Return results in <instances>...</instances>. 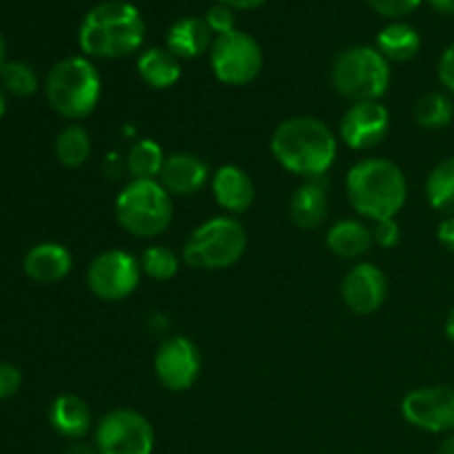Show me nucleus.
Instances as JSON below:
<instances>
[{
	"label": "nucleus",
	"mask_w": 454,
	"mask_h": 454,
	"mask_svg": "<svg viewBox=\"0 0 454 454\" xmlns=\"http://www.w3.org/2000/svg\"><path fill=\"white\" fill-rule=\"evenodd\" d=\"M270 153L279 167L304 180H322L337 158V137L324 120L295 115L270 136Z\"/></svg>",
	"instance_id": "nucleus-1"
},
{
	"label": "nucleus",
	"mask_w": 454,
	"mask_h": 454,
	"mask_svg": "<svg viewBox=\"0 0 454 454\" xmlns=\"http://www.w3.org/2000/svg\"><path fill=\"white\" fill-rule=\"evenodd\" d=\"M146 22L140 9L129 0H105L84 13L78 44L87 58L115 60L140 51Z\"/></svg>",
	"instance_id": "nucleus-2"
},
{
	"label": "nucleus",
	"mask_w": 454,
	"mask_h": 454,
	"mask_svg": "<svg viewBox=\"0 0 454 454\" xmlns=\"http://www.w3.org/2000/svg\"><path fill=\"white\" fill-rule=\"evenodd\" d=\"M346 193L355 211L366 220H393L408 200V182L390 160L366 158L346 176Z\"/></svg>",
	"instance_id": "nucleus-3"
},
{
	"label": "nucleus",
	"mask_w": 454,
	"mask_h": 454,
	"mask_svg": "<svg viewBox=\"0 0 454 454\" xmlns=\"http://www.w3.org/2000/svg\"><path fill=\"white\" fill-rule=\"evenodd\" d=\"M102 80L87 56H69L51 67L44 80L49 106L67 120H84L100 102Z\"/></svg>",
	"instance_id": "nucleus-4"
},
{
	"label": "nucleus",
	"mask_w": 454,
	"mask_h": 454,
	"mask_svg": "<svg viewBox=\"0 0 454 454\" xmlns=\"http://www.w3.org/2000/svg\"><path fill=\"white\" fill-rule=\"evenodd\" d=\"M114 208L118 224L133 238H158L173 222V198L158 180H131Z\"/></svg>",
	"instance_id": "nucleus-5"
},
{
	"label": "nucleus",
	"mask_w": 454,
	"mask_h": 454,
	"mask_svg": "<svg viewBox=\"0 0 454 454\" xmlns=\"http://www.w3.org/2000/svg\"><path fill=\"white\" fill-rule=\"evenodd\" d=\"M331 80L335 91L353 105L380 100L390 87V62L377 47L355 44L335 58Z\"/></svg>",
	"instance_id": "nucleus-6"
},
{
	"label": "nucleus",
	"mask_w": 454,
	"mask_h": 454,
	"mask_svg": "<svg viewBox=\"0 0 454 454\" xmlns=\"http://www.w3.org/2000/svg\"><path fill=\"white\" fill-rule=\"evenodd\" d=\"M247 253V231L233 215H217L202 222L186 239L182 257L200 270H224Z\"/></svg>",
	"instance_id": "nucleus-7"
},
{
	"label": "nucleus",
	"mask_w": 454,
	"mask_h": 454,
	"mask_svg": "<svg viewBox=\"0 0 454 454\" xmlns=\"http://www.w3.org/2000/svg\"><path fill=\"white\" fill-rule=\"evenodd\" d=\"M208 60L213 74L222 84L244 87L260 75L264 67V51L251 34L235 29L231 34L215 35Z\"/></svg>",
	"instance_id": "nucleus-8"
},
{
	"label": "nucleus",
	"mask_w": 454,
	"mask_h": 454,
	"mask_svg": "<svg viewBox=\"0 0 454 454\" xmlns=\"http://www.w3.org/2000/svg\"><path fill=\"white\" fill-rule=\"evenodd\" d=\"M96 448L100 454H153V426L133 408H115L98 421Z\"/></svg>",
	"instance_id": "nucleus-9"
},
{
	"label": "nucleus",
	"mask_w": 454,
	"mask_h": 454,
	"mask_svg": "<svg viewBox=\"0 0 454 454\" xmlns=\"http://www.w3.org/2000/svg\"><path fill=\"white\" fill-rule=\"evenodd\" d=\"M140 275V260L127 251L111 248L91 260L87 269V286L98 300L120 301L136 293Z\"/></svg>",
	"instance_id": "nucleus-10"
},
{
	"label": "nucleus",
	"mask_w": 454,
	"mask_h": 454,
	"mask_svg": "<svg viewBox=\"0 0 454 454\" xmlns=\"http://www.w3.org/2000/svg\"><path fill=\"white\" fill-rule=\"evenodd\" d=\"M402 415L415 428L434 434L454 433V388L426 386L408 393L402 402Z\"/></svg>",
	"instance_id": "nucleus-11"
},
{
	"label": "nucleus",
	"mask_w": 454,
	"mask_h": 454,
	"mask_svg": "<svg viewBox=\"0 0 454 454\" xmlns=\"http://www.w3.org/2000/svg\"><path fill=\"white\" fill-rule=\"evenodd\" d=\"M155 377L171 393H184L198 381L202 371L200 350L189 337L173 335L160 344L153 359Z\"/></svg>",
	"instance_id": "nucleus-12"
},
{
	"label": "nucleus",
	"mask_w": 454,
	"mask_h": 454,
	"mask_svg": "<svg viewBox=\"0 0 454 454\" xmlns=\"http://www.w3.org/2000/svg\"><path fill=\"white\" fill-rule=\"evenodd\" d=\"M390 131V114L380 100L355 102L340 120V140L353 151L381 145Z\"/></svg>",
	"instance_id": "nucleus-13"
},
{
	"label": "nucleus",
	"mask_w": 454,
	"mask_h": 454,
	"mask_svg": "<svg viewBox=\"0 0 454 454\" xmlns=\"http://www.w3.org/2000/svg\"><path fill=\"white\" fill-rule=\"evenodd\" d=\"M388 295V279L380 266L359 262L341 279V300L355 315H371L381 309Z\"/></svg>",
	"instance_id": "nucleus-14"
},
{
	"label": "nucleus",
	"mask_w": 454,
	"mask_h": 454,
	"mask_svg": "<svg viewBox=\"0 0 454 454\" xmlns=\"http://www.w3.org/2000/svg\"><path fill=\"white\" fill-rule=\"evenodd\" d=\"M158 182L171 198H189L204 189L208 182V167L193 153L167 155Z\"/></svg>",
	"instance_id": "nucleus-15"
},
{
	"label": "nucleus",
	"mask_w": 454,
	"mask_h": 454,
	"mask_svg": "<svg viewBox=\"0 0 454 454\" xmlns=\"http://www.w3.org/2000/svg\"><path fill=\"white\" fill-rule=\"evenodd\" d=\"M211 191L217 207H222L231 215L247 213L255 200V184L251 176L235 164H224L213 173Z\"/></svg>",
	"instance_id": "nucleus-16"
},
{
	"label": "nucleus",
	"mask_w": 454,
	"mask_h": 454,
	"mask_svg": "<svg viewBox=\"0 0 454 454\" xmlns=\"http://www.w3.org/2000/svg\"><path fill=\"white\" fill-rule=\"evenodd\" d=\"M74 257L69 248L58 242H40L25 255L22 269L31 282L56 284L69 275Z\"/></svg>",
	"instance_id": "nucleus-17"
},
{
	"label": "nucleus",
	"mask_w": 454,
	"mask_h": 454,
	"mask_svg": "<svg viewBox=\"0 0 454 454\" xmlns=\"http://www.w3.org/2000/svg\"><path fill=\"white\" fill-rule=\"evenodd\" d=\"M213 40L215 35L208 29L207 20L198 16L180 18L167 31V49L180 60H191L211 51Z\"/></svg>",
	"instance_id": "nucleus-18"
},
{
	"label": "nucleus",
	"mask_w": 454,
	"mask_h": 454,
	"mask_svg": "<svg viewBox=\"0 0 454 454\" xmlns=\"http://www.w3.org/2000/svg\"><path fill=\"white\" fill-rule=\"evenodd\" d=\"M288 213L297 229L313 231L324 224L328 215V193L322 180H306L293 193Z\"/></svg>",
	"instance_id": "nucleus-19"
},
{
	"label": "nucleus",
	"mask_w": 454,
	"mask_h": 454,
	"mask_svg": "<svg viewBox=\"0 0 454 454\" xmlns=\"http://www.w3.org/2000/svg\"><path fill=\"white\" fill-rule=\"evenodd\" d=\"M49 424L62 437L80 442L91 428L89 403L78 395H60L53 399L51 408H49Z\"/></svg>",
	"instance_id": "nucleus-20"
},
{
	"label": "nucleus",
	"mask_w": 454,
	"mask_h": 454,
	"mask_svg": "<svg viewBox=\"0 0 454 454\" xmlns=\"http://www.w3.org/2000/svg\"><path fill=\"white\" fill-rule=\"evenodd\" d=\"M137 74L146 87L160 89V91L171 89L182 75L180 58L173 56L167 47L145 49L137 58Z\"/></svg>",
	"instance_id": "nucleus-21"
},
{
	"label": "nucleus",
	"mask_w": 454,
	"mask_h": 454,
	"mask_svg": "<svg viewBox=\"0 0 454 454\" xmlns=\"http://www.w3.org/2000/svg\"><path fill=\"white\" fill-rule=\"evenodd\" d=\"M328 251L344 260H357L366 255L372 247V233L364 222L340 220L326 233Z\"/></svg>",
	"instance_id": "nucleus-22"
},
{
	"label": "nucleus",
	"mask_w": 454,
	"mask_h": 454,
	"mask_svg": "<svg viewBox=\"0 0 454 454\" xmlns=\"http://www.w3.org/2000/svg\"><path fill=\"white\" fill-rule=\"evenodd\" d=\"M421 35L412 25L393 20L377 34V51L388 62H408L419 53Z\"/></svg>",
	"instance_id": "nucleus-23"
},
{
	"label": "nucleus",
	"mask_w": 454,
	"mask_h": 454,
	"mask_svg": "<svg viewBox=\"0 0 454 454\" xmlns=\"http://www.w3.org/2000/svg\"><path fill=\"white\" fill-rule=\"evenodd\" d=\"M428 204L443 217L454 215V155L442 160L426 177Z\"/></svg>",
	"instance_id": "nucleus-24"
},
{
	"label": "nucleus",
	"mask_w": 454,
	"mask_h": 454,
	"mask_svg": "<svg viewBox=\"0 0 454 454\" xmlns=\"http://www.w3.org/2000/svg\"><path fill=\"white\" fill-rule=\"evenodd\" d=\"M56 158L62 167L67 168H78L91 155V136L82 124H67L56 137Z\"/></svg>",
	"instance_id": "nucleus-25"
},
{
	"label": "nucleus",
	"mask_w": 454,
	"mask_h": 454,
	"mask_svg": "<svg viewBox=\"0 0 454 454\" xmlns=\"http://www.w3.org/2000/svg\"><path fill=\"white\" fill-rule=\"evenodd\" d=\"M164 160H167V155H164L162 146L145 137V140H137L129 149L127 171L131 173L133 180H158L160 171L164 167Z\"/></svg>",
	"instance_id": "nucleus-26"
},
{
	"label": "nucleus",
	"mask_w": 454,
	"mask_h": 454,
	"mask_svg": "<svg viewBox=\"0 0 454 454\" xmlns=\"http://www.w3.org/2000/svg\"><path fill=\"white\" fill-rule=\"evenodd\" d=\"M454 118V102L450 96L442 91H430L417 100L415 120L419 127L437 131V129L448 127Z\"/></svg>",
	"instance_id": "nucleus-27"
},
{
	"label": "nucleus",
	"mask_w": 454,
	"mask_h": 454,
	"mask_svg": "<svg viewBox=\"0 0 454 454\" xmlns=\"http://www.w3.org/2000/svg\"><path fill=\"white\" fill-rule=\"evenodd\" d=\"M140 269L155 282H168L180 270V257L168 247H149L140 255Z\"/></svg>",
	"instance_id": "nucleus-28"
},
{
	"label": "nucleus",
	"mask_w": 454,
	"mask_h": 454,
	"mask_svg": "<svg viewBox=\"0 0 454 454\" xmlns=\"http://www.w3.org/2000/svg\"><path fill=\"white\" fill-rule=\"evenodd\" d=\"M0 84H3V91L12 96L29 98L38 91V74L27 62L9 60L0 71Z\"/></svg>",
	"instance_id": "nucleus-29"
},
{
	"label": "nucleus",
	"mask_w": 454,
	"mask_h": 454,
	"mask_svg": "<svg viewBox=\"0 0 454 454\" xmlns=\"http://www.w3.org/2000/svg\"><path fill=\"white\" fill-rule=\"evenodd\" d=\"M204 20H207L208 29L213 31V35L231 34V31H235V9L215 3L213 7L207 9Z\"/></svg>",
	"instance_id": "nucleus-30"
},
{
	"label": "nucleus",
	"mask_w": 454,
	"mask_h": 454,
	"mask_svg": "<svg viewBox=\"0 0 454 454\" xmlns=\"http://www.w3.org/2000/svg\"><path fill=\"white\" fill-rule=\"evenodd\" d=\"M366 3L380 16L390 18V20H402L403 16L415 12L424 0H366Z\"/></svg>",
	"instance_id": "nucleus-31"
},
{
	"label": "nucleus",
	"mask_w": 454,
	"mask_h": 454,
	"mask_svg": "<svg viewBox=\"0 0 454 454\" xmlns=\"http://www.w3.org/2000/svg\"><path fill=\"white\" fill-rule=\"evenodd\" d=\"M372 244L381 248H395L402 239V229H399V222L395 220H380L372 222Z\"/></svg>",
	"instance_id": "nucleus-32"
},
{
	"label": "nucleus",
	"mask_w": 454,
	"mask_h": 454,
	"mask_svg": "<svg viewBox=\"0 0 454 454\" xmlns=\"http://www.w3.org/2000/svg\"><path fill=\"white\" fill-rule=\"evenodd\" d=\"M22 384V375L13 364L0 362V399H7L18 393Z\"/></svg>",
	"instance_id": "nucleus-33"
},
{
	"label": "nucleus",
	"mask_w": 454,
	"mask_h": 454,
	"mask_svg": "<svg viewBox=\"0 0 454 454\" xmlns=\"http://www.w3.org/2000/svg\"><path fill=\"white\" fill-rule=\"evenodd\" d=\"M437 75H439V82H442L448 91L454 93V43L443 49L437 65Z\"/></svg>",
	"instance_id": "nucleus-34"
},
{
	"label": "nucleus",
	"mask_w": 454,
	"mask_h": 454,
	"mask_svg": "<svg viewBox=\"0 0 454 454\" xmlns=\"http://www.w3.org/2000/svg\"><path fill=\"white\" fill-rule=\"evenodd\" d=\"M437 239L442 242V247L446 248L448 253L454 255V215L443 217L442 224L437 229Z\"/></svg>",
	"instance_id": "nucleus-35"
},
{
	"label": "nucleus",
	"mask_w": 454,
	"mask_h": 454,
	"mask_svg": "<svg viewBox=\"0 0 454 454\" xmlns=\"http://www.w3.org/2000/svg\"><path fill=\"white\" fill-rule=\"evenodd\" d=\"M215 3L226 4L231 9H255L260 4H264L266 0H215Z\"/></svg>",
	"instance_id": "nucleus-36"
},
{
	"label": "nucleus",
	"mask_w": 454,
	"mask_h": 454,
	"mask_svg": "<svg viewBox=\"0 0 454 454\" xmlns=\"http://www.w3.org/2000/svg\"><path fill=\"white\" fill-rule=\"evenodd\" d=\"M62 454H100V452H98L96 443L91 446V443L87 442H74Z\"/></svg>",
	"instance_id": "nucleus-37"
},
{
	"label": "nucleus",
	"mask_w": 454,
	"mask_h": 454,
	"mask_svg": "<svg viewBox=\"0 0 454 454\" xmlns=\"http://www.w3.org/2000/svg\"><path fill=\"white\" fill-rule=\"evenodd\" d=\"M430 7L437 13H443V16H454V0H426Z\"/></svg>",
	"instance_id": "nucleus-38"
},
{
	"label": "nucleus",
	"mask_w": 454,
	"mask_h": 454,
	"mask_svg": "<svg viewBox=\"0 0 454 454\" xmlns=\"http://www.w3.org/2000/svg\"><path fill=\"white\" fill-rule=\"evenodd\" d=\"M437 454H454V433L448 434V437L439 443Z\"/></svg>",
	"instance_id": "nucleus-39"
},
{
	"label": "nucleus",
	"mask_w": 454,
	"mask_h": 454,
	"mask_svg": "<svg viewBox=\"0 0 454 454\" xmlns=\"http://www.w3.org/2000/svg\"><path fill=\"white\" fill-rule=\"evenodd\" d=\"M443 331H446V337L450 340V344L454 346V309L448 313L446 324H443Z\"/></svg>",
	"instance_id": "nucleus-40"
},
{
	"label": "nucleus",
	"mask_w": 454,
	"mask_h": 454,
	"mask_svg": "<svg viewBox=\"0 0 454 454\" xmlns=\"http://www.w3.org/2000/svg\"><path fill=\"white\" fill-rule=\"evenodd\" d=\"M7 43H4V35L0 34V71H3V67L7 65Z\"/></svg>",
	"instance_id": "nucleus-41"
},
{
	"label": "nucleus",
	"mask_w": 454,
	"mask_h": 454,
	"mask_svg": "<svg viewBox=\"0 0 454 454\" xmlns=\"http://www.w3.org/2000/svg\"><path fill=\"white\" fill-rule=\"evenodd\" d=\"M4 111H7V98H4V91L0 89V120H3Z\"/></svg>",
	"instance_id": "nucleus-42"
}]
</instances>
